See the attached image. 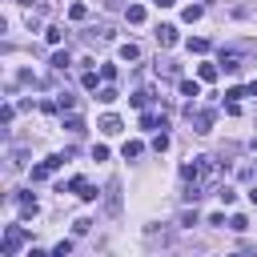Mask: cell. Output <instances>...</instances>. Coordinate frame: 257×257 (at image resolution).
I'll return each mask as SVG.
<instances>
[{"label":"cell","mask_w":257,"mask_h":257,"mask_svg":"<svg viewBox=\"0 0 257 257\" xmlns=\"http://www.w3.org/2000/svg\"><path fill=\"white\" fill-rule=\"evenodd\" d=\"M157 44H161V48H173V44H177V28H173V24H161V28H157Z\"/></svg>","instance_id":"cell-5"},{"label":"cell","mask_w":257,"mask_h":257,"mask_svg":"<svg viewBox=\"0 0 257 257\" xmlns=\"http://www.w3.org/2000/svg\"><path fill=\"white\" fill-rule=\"evenodd\" d=\"M116 4H120V0H104V8H116Z\"/></svg>","instance_id":"cell-28"},{"label":"cell","mask_w":257,"mask_h":257,"mask_svg":"<svg viewBox=\"0 0 257 257\" xmlns=\"http://www.w3.org/2000/svg\"><path fill=\"white\" fill-rule=\"evenodd\" d=\"M141 149H145L141 141H124V149H120V153H124V161H133V157H141Z\"/></svg>","instance_id":"cell-10"},{"label":"cell","mask_w":257,"mask_h":257,"mask_svg":"<svg viewBox=\"0 0 257 257\" xmlns=\"http://www.w3.org/2000/svg\"><path fill=\"white\" fill-rule=\"evenodd\" d=\"M64 128H68L72 137H80V133H84V120H80V116H68V120H64Z\"/></svg>","instance_id":"cell-16"},{"label":"cell","mask_w":257,"mask_h":257,"mask_svg":"<svg viewBox=\"0 0 257 257\" xmlns=\"http://www.w3.org/2000/svg\"><path fill=\"white\" fill-rule=\"evenodd\" d=\"M68 64H72V56H68V52H56V56H52V68H56V72H60V68H68Z\"/></svg>","instance_id":"cell-19"},{"label":"cell","mask_w":257,"mask_h":257,"mask_svg":"<svg viewBox=\"0 0 257 257\" xmlns=\"http://www.w3.org/2000/svg\"><path fill=\"white\" fill-rule=\"evenodd\" d=\"M217 197H221V205H233V201H237V193H233L229 185H217Z\"/></svg>","instance_id":"cell-17"},{"label":"cell","mask_w":257,"mask_h":257,"mask_svg":"<svg viewBox=\"0 0 257 257\" xmlns=\"http://www.w3.org/2000/svg\"><path fill=\"white\" fill-rule=\"evenodd\" d=\"M189 120H193V133L205 137V133L213 128V108H197V112H193V104H189Z\"/></svg>","instance_id":"cell-2"},{"label":"cell","mask_w":257,"mask_h":257,"mask_svg":"<svg viewBox=\"0 0 257 257\" xmlns=\"http://www.w3.org/2000/svg\"><path fill=\"white\" fill-rule=\"evenodd\" d=\"M221 68H225V72H241V68H245V52H241V48H225V52H221Z\"/></svg>","instance_id":"cell-3"},{"label":"cell","mask_w":257,"mask_h":257,"mask_svg":"<svg viewBox=\"0 0 257 257\" xmlns=\"http://www.w3.org/2000/svg\"><path fill=\"white\" fill-rule=\"evenodd\" d=\"M96 128H100L104 137H116V133H120V116H100V124H96Z\"/></svg>","instance_id":"cell-7"},{"label":"cell","mask_w":257,"mask_h":257,"mask_svg":"<svg viewBox=\"0 0 257 257\" xmlns=\"http://www.w3.org/2000/svg\"><path fill=\"white\" fill-rule=\"evenodd\" d=\"M116 96H120V92H116V88H112V84H104V88H100V92H96V100H100V104H112V100H116Z\"/></svg>","instance_id":"cell-9"},{"label":"cell","mask_w":257,"mask_h":257,"mask_svg":"<svg viewBox=\"0 0 257 257\" xmlns=\"http://www.w3.org/2000/svg\"><path fill=\"white\" fill-rule=\"evenodd\" d=\"M28 241V229H20V225H8L4 229V257H16V249Z\"/></svg>","instance_id":"cell-1"},{"label":"cell","mask_w":257,"mask_h":257,"mask_svg":"<svg viewBox=\"0 0 257 257\" xmlns=\"http://www.w3.org/2000/svg\"><path fill=\"white\" fill-rule=\"evenodd\" d=\"M153 4H157V8H173L177 0H153Z\"/></svg>","instance_id":"cell-26"},{"label":"cell","mask_w":257,"mask_h":257,"mask_svg":"<svg viewBox=\"0 0 257 257\" xmlns=\"http://www.w3.org/2000/svg\"><path fill=\"white\" fill-rule=\"evenodd\" d=\"M157 124H161V128H165V116H161V120H157V116H153V112H145V116H141V128H157Z\"/></svg>","instance_id":"cell-21"},{"label":"cell","mask_w":257,"mask_h":257,"mask_svg":"<svg viewBox=\"0 0 257 257\" xmlns=\"http://www.w3.org/2000/svg\"><path fill=\"white\" fill-rule=\"evenodd\" d=\"M68 253H72V241H60V245L52 249V257H68Z\"/></svg>","instance_id":"cell-23"},{"label":"cell","mask_w":257,"mask_h":257,"mask_svg":"<svg viewBox=\"0 0 257 257\" xmlns=\"http://www.w3.org/2000/svg\"><path fill=\"white\" fill-rule=\"evenodd\" d=\"M60 165H64V157H48V161H40V165L32 169V181H48V177H52Z\"/></svg>","instance_id":"cell-4"},{"label":"cell","mask_w":257,"mask_h":257,"mask_svg":"<svg viewBox=\"0 0 257 257\" xmlns=\"http://www.w3.org/2000/svg\"><path fill=\"white\" fill-rule=\"evenodd\" d=\"M249 201H253V205H257V185H253V189H249Z\"/></svg>","instance_id":"cell-27"},{"label":"cell","mask_w":257,"mask_h":257,"mask_svg":"<svg viewBox=\"0 0 257 257\" xmlns=\"http://www.w3.org/2000/svg\"><path fill=\"white\" fill-rule=\"evenodd\" d=\"M197 76H201V80H217V64H201Z\"/></svg>","instance_id":"cell-20"},{"label":"cell","mask_w":257,"mask_h":257,"mask_svg":"<svg viewBox=\"0 0 257 257\" xmlns=\"http://www.w3.org/2000/svg\"><path fill=\"white\" fill-rule=\"evenodd\" d=\"M68 16H72V20H84V16H88V8H84V4H72V8H68Z\"/></svg>","instance_id":"cell-22"},{"label":"cell","mask_w":257,"mask_h":257,"mask_svg":"<svg viewBox=\"0 0 257 257\" xmlns=\"http://www.w3.org/2000/svg\"><path fill=\"white\" fill-rule=\"evenodd\" d=\"M229 229H233V233H245V229H249V221H245L241 213H233V217H229Z\"/></svg>","instance_id":"cell-18"},{"label":"cell","mask_w":257,"mask_h":257,"mask_svg":"<svg viewBox=\"0 0 257 257\" xmlns=\"http://www.w3.org/2000/svg\"><path fill=\"white\" fill-rule=\"evenodd\" d=\"M120 60H141V48L137 44H120Z\"/></svg>","instance_id":"cell-13"},{"label":"cell","mask_w":257,"mask_h":257,"mask_svg":"<svg viewBox=\"0 0 257 257\" xmlns=\"http://www.w3.org/2000/svg\"><path fill=\"white\" fill-rule=\"evenodd\" d=\"M181 96H201V84L197 80H181Z\"/></svg>","instance_id":"cell-14"},{"label":"cell","mask_w":257,"mask_h":257,"mask_svg":"<svg viewBox=\"0 0 257 257\" xmlns=\"http://www.w3.org/2000/svg\"><path fill=\"white\" fill-rule=\"evenodd\" d=\"M189 52H197V56L209 52V40H205V36H193V40H189Z\"/></svg>","instance_id":"cell-12"},{"label":"cell","mask_w":257,"mask_h":257,"mask_svg":"<svg viewBox=\"0 0 257 257\" xmlns=\"http://www.w3.org/2000/svg\"><path fill=\"white\" fill-rule=\"evenodd\" d=\"M245 96H257V76L249 80V88H245Z\"/></svg>","instance_id":"cell-25"},{"label":"cell","mask_w":257,"mask_h":257,"mask_svg":"<svg viewBox=\"0 0 257 257\" xmlns=\"http://www.w3.org/2000/svg\"><path fill=\"white\" fill-rule=\"evenodd\" d=\"M149 100H153V92H149V88H141V92H133V104H137V108H149Z\"/></svg>","instance_id":"cell-15"},{"label":"cell","mask_w":257,"mask_h":257,"mask_svg":"<svg viewBox=\"0 0 257 257\" xmlns=\"http://www.w3.org/2000/svg\"><path fill=\"white\" fill-rule=\"evenodd\" d=\"M12 201L20 205V213H24V217H36V197H28V193H16Z\"/></svg>","instance_id":"cell-6"},{"label":"cell","mask_w":257,"mask_h":257,"mask_svg":"<svg viewBox=\"0 0 257 257\" xmlns=\"http://www.w3.org/2000/svg\"><path fill=\"white\" fill-rule=\"evenodd\" d=\"M181 16H185V20H189V24H193V20H201V16H205V8H201V4H189V8H185V12H181Z\"/></svg>","instance_id":"cell-11"},{"label":"cell","mask_w":257,"mask_h":257,"mask_svg":"<svg viewBox=\"0 0 257 257\" xmlns=\"http://www.w3.org/2000/svg\"><path fill=\"white\" fill-rule=\"evenodd\" d=\"M153 149H157V153H165V149H169V137H165V133H161V137H153Z\"/></svg>","instance_id":"cell-24"},{"label":"cell","mask_w":257,"mask_h":257,"mask_svg":"<svg viewBox=\"0 0 257 257\" xmlns=\"http://www.w3.org/2000/svg\"><path fill=\"white\" fill-rule=\"evenodd\" d=\"M124 16H128V24H141V20H145V8H141V4H128Z\"/></svg>","instance_id":"cell-8"}]
</instances>
